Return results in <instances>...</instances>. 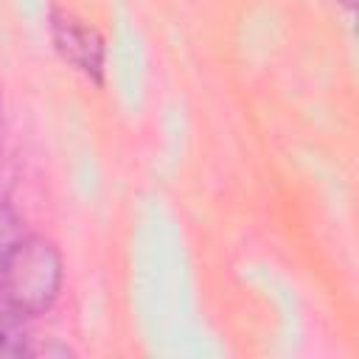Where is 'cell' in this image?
<instances>
[{"label":"cell","mask_w":359,"mask_h":359,"mask_svg":"<svg viewBox=\"0 0 359 359\" xmlns=\"http://www.w3.org/2000/svg\"><path fill=\"white\" fill-rule=\"evenodd\" d=\"M20 238V222L8 208H0V264L6 258V252L11 250V244Z\"/></svg>","instance_id":"3"},{"label":"cell","mask_w":359,"mask_h":359,"mask_svg":"<svg viewBox=\"0 0 359 359\" xmlns=\"http://www.w3.org/2000/svg\"><path fill=\"white\" fill-rule=\"evenodd\" d=\"M50 39L56 53L70 62L76 70H81L87 79L101 84V70H104V39L98 36L95 28L84 25L73 14L53 8L50 11Z\"/></svg>","instance_id":"2"},{"label":"cell","mask_w":359,"mask_h":359,"mask_svg":"<svg viewBox=\"0 0 359 359\" xmlns=\"http://www.w3.org/2000/svg\"><path fill=\"white\" fill-rule=\"evenodd\" d=\"M62 289V255L45 236H20L0 264V309L17 317L45 314Z\"/></svg>","instance_id":"1"},{"label":"cell","mask_w":359,"mask_h":359,"mask_svg":"<svg viewBox=\"0 0 359 359\" xmlns=\"http://www.w3.org/2000/svg\"><path fill=\"white\" fill-rule=\"evenodd\" d=\"M339 3H342L345 8H351V6H353V0H339Z\"/></svg>","instance_id":"4"}]
</instances>
